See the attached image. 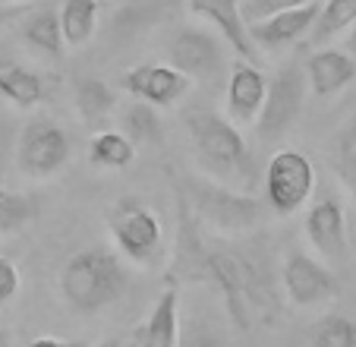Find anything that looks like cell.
Masks as SVG:
<instances>
[{"label": "cell", "instance_id": "6da1fadb", "mask_svg": "<svg viewBox=\"0 0 356 347\" xmlns=\"http://www.w3.org/2000/svg\"><path fill=\"white\" fill-rule=\"evenodd\" d=\"M170 281H205L221 291L224 307L236 328H249L252 322H275L277 294L268 265L240 247H211L180 193H177V249Z\"/></svg>", "mask_w": 356, "mask_h": 347}, {"label": "cell", "instance_id": "7a4b0ae2", "mask_svg": "<svg viewBox=\"0 0 356 347\" xmlns=\"http://www.w3.org/2000/svg\"><path fill=\"white\" fill-rule=\"evenodd\" d=\"M186 130L195 148L199 171L209 180L236 190V193H256V158L236 123H230L215 111H189Z\"/></svg>", "mask_w": 356, "mask_h": 347}, {"label": "cell", "instance_id": "3957f363", "mask_svg": "<svg viewBox=\"0 0 356 347\" xmlns=\"http://www.w3.org/2000/svg\"><path fill=\"white\" fill-rule=\"evenodd\" d=\"M129 272L120 256L104 247L79 249L60 268V294L76 313H101L104 307L117 303L127 291Z\"/></svg>", "mask_w": 356, "mask_h": 347}, {"label": "cell", "instance_id": "277c9868", "mask_svg": "<svg viewBox=\"0 0 356 347\" xmlns=\"http://www.w3.org/2000/svg\"><path fill=\"white\" fill-rule=\"evenodd\" d=\"M174 190L183 196L195 221L221 234H246L265 221V206L249 193H236L209 177H174Z\"/></svg>", "mask_w": 356, "mask_h": 347}, {"label": "cell", "instance_id": "5b68a950", "mask_svg": "<svg viewBox=\"0 0 356 347\" xmlns=\"http://www.w3.org/2000/svg\"><path fill=\"white\" fill-rule=\"evenodd\" d=\"M111 237H114L117 249L127 256L129 262L136 265H158L161 259V249H164V231H161V221L145 202L133 199H120L114 208H111Z\"/></svg>", "mask_w": 356, "mask_h": 347}, {"label": "cell", "instance_id": "8992f818", "mask_svg": "<svg viewBox=\"0 0 356 347\" xmlns=\"http://www.w3.org/2000/svg\"><path fill=\"white\" fill-rule=\"evenodd\" d=\"M306 101V70L287 63L268 79L262 111L256 117V133L265 142H277L290 133Z\"/></svg>", "mask_w": 356, "mask_h": 347}, {"label": "cell", "instance_id": "52a82bcc", "mask_svg": "<svg viewBox=\"0 0 356 347\" xmlns=\"http://www.w3.org/2000/svg\"><path fill=\"white\" fill-rule=\"evenodd\" d=\"M70 161V136L60 123L54 121H29L16 142V167L22 177L32 180H44L54 177L67 167Z\"/></svg>", "mask_w": 356, "mask_h": 347}, {"label": "cell", "instance_id": "ba28073f", "mask_svg": "<svg viewBox=\"0 0 356 347\" xmlns=\"http://www.w3.org/2000/svg\"><path fill=\"white\" fill-rule=\"evenodd\" d=\"M316 190V167L296 148H281L265 167V196L277 215H293Z\"/></svg>", "mask_w": 356, "mask_h": 347}, {"label": "cell", "instance_id": "9c48e42d", "mask_svg": "<svg viewBox=\"0 0 356 347\" xmlns=\"http://www.w3.org/2000/svg\"><path fill=\"white\" fill-rule=\"evenodd\" d=\"M281 281L284 294L293 307H318V303H328L341 294V281L334 278V272L300 249L287 253L281 265Z\"/></svg>", "mask_w": 356, "mask_h": 347}, {"label": "cell", "instance_id": "30bf717a", "mask_svg": "<svg viewBox=\"0 0 356 347\" xmlns=\"http://www.w3.org/2000/svg\"><path fill=\"white\" fill-rule=\"evenodd\" d=\"M168 61L189 82H211L224 70V47L218 45L215 35L202 32V29H183L168 45Z\"/></svg>", "mask_w": 356, "mask_h": 347}, {"label": "cell", "instance_id": "8fae6325", "mask_svg": "<svg viewBox=\"0 0 356 347\" xmlns=\"http://www.w3.org/2000/svg\"><path fill=\"white\" fill-rule=\"evenodd\" d=\"M193 82L177 73L170 63H139L123 76V88L136 101H145L152 107H170L189 92Z\"/></svg>", "mask_w": 356, "mask_h": 347}, {"label": "cell", "instance_id": "7c38bea8", "mask_svg": "<svg viewBox=\"0 0 356 347\" xmlns=\"http://www.w3.org/2000/svg\"><path fill=\"white\" fill-rule=\"evenodd\" d=\"M318 3H306V7H296V10H284V13H275L262 22H249V38L256 47H265V51H281V47L293 45L300 41L302 35L309 32L318 20Z\"/></svg>", "mask_w": 356, "mask_h": 347}, {"label": "cell", "instance_id": "4fadbf2b", "mask_svg": "<svg viewBox=\"0 0 356 347\" xmlns=\"http://www.w3.org/2000/svg\"><path fill=\"white\" fill-rule=\"evenodd\" d=\"M306 237L309 243L325 256L337 262L347 256V218L337 199H318L306 212Z\"/></svg>", "mask_w": 356, "mask_h": 347}, {"label": "cell", "instance_id": "5bb4252c", "mask_svg": "<svg viewBox=\"0 0 356 347\" xmlns=\"http://www.w3.org/2000/svg\"><path fill=\"white\" fill-rule=\"evenodd\" d=\"M265 88H268V76L256 67V63L240 61L230 70L227 82V117L230 123H256L259 111L265 101Z\"/></svg>", "mask_w": 356, "mask_h": 347}, {"label": "cell", "instance_id": "9a60e30c", "mask_svg": "<svg viewBox=\"0 0 356 347\" xmlns=\"http://www.w3.org/2000/svg\"><path fill=\"white\" fill-rule=\"evenodd\" d=\"M189 10H193L195 16H205V20L224 35V41L240 54V61L256 63L259 47L252 45L249 29L240 16V0H189Z\"/></svg>", "mask_w": 356, "mask_h": 347}, {"label": "cell", "instance_id": "2e32d148", "mask_svg": "<svg viewBox=\"0 0 356 347\" xmlns=\"http://www.w3.org/2000/svg\"><path fill=\"white\" fill-rule=\"evenodd\" d=\"M306 79H309V92L318 98H331V95L343 92L350 82L356 79V61L347 51H334V47H322L306 61Z\"/></svg>", "mask_w": 356, "mask_h": 347}, {"label": "cell", "instance_id": "e0dca14e", "mask_svg": "<svg viewBox=\"0 0 356 347\" xmlns=\"http://www.w3.org/2000/svg\"><path fill=\"white\" fill-rule=\"evenodd\" d=\"M139 347H180V291L174 284L155 300L139 332Z\"/></svg>", "mask_w": 356, "mask_h": 347}, {"label": "cell", "instance_id": "ac0fdd59", "mask_svg": "<svg viewBox=\"0 0 356 347\" xmlns=\"http://www.w3.org/2000/svg\"><path fill=\"white\" fill-rule=\"evenodd\" d=\"M120 133L133 142V148H148V146H161L164 142V127L158 117V107L145 105V101H133L120 117Z\"/></svg>", "mask_w": 356, "mask_h": 347}, {"label": "cell", "instance_id": "d6986e66", "mask_svg": "<svg viewBox=\"0 0 356 347\" xmlns=\"http://www.w3.org/2000/svg\"><path fill=\"white\" fill-rule=\"evenodd\" d=\"M328 161L334 167L337 180L356 196V114H350L347 121L337 127L328 146Z\"/></svg>", "mask_w": 356, "mask_h": 347}, {"label": "cell", "instance_id": "ffe728a7", "mask_svg": "<svg viewBox=\"0 0 356 347\" xmlns=\"http://www.w3.org/2000/svg\"><path fill=\"white\" fill-rule=\"evenodd\" d=\"M117 105V92L101 79H79L76 82V111L86 127H98L111 117Z\"/></svg>", "mask_w": 356, "mask_h": 347}, {"label": "cell", "instance_id": "44dd1931", "mask_svg": "<svg viewBox=\"0 0 356 347\" xmlns=\"http://www.w3.org/2000/svg\"><path fill=\"white\" fill-rule=\"evenodd\" d=\"M136 158V148L120 130H101L88 142V161L95 167H111V171H123Z\"/></svg>", "mask_w": 356, "mask_h": 347}, {"label": "cell", "instance_id": "7402d4cb", "mask_svg": "<svg viewBox=\"0 0 356 347\" xmlns=\"http://www.w3.org/2000/svg\"><path fill=\"white\" fill-rule=\"evenodd\" d=\"M60 32L63 45L79 47L95 35V22H98V0H63L60 7Z\"/></svg>", "mask_w": 356, "mask_h": 347}, {"label": "cell", "instance_id": "603a6c76", "mask_svg": "<svg viewBox=\"0 0 356 347\" xmlns=\"http://www.w3.org/2000/svg\"><path fill=\"white\" fill-rule=\"evenodd\" d=\"M0 95L13 101L16 107H35L44 98V82L32 70L7 63V67H0Z\"/></svg>", "mask_w": 356, "mask_h": 347}, {"label": "cell", "instance_id": "cb8c5ba5", "mask_svg": "<svg viewBox=\"0 0 356 347\" xmlns=\"http://www.w3.org/2000/svg\"><path fill=\"white\" fill-rule=\"evenodd\" d=\"M22 35H26L29 45H35L38 51L44 54H60L63 47V32H60V16L54 13V10H38V13H32L26 20V26H22Z\"/></svg>", "mask_w": 356, "mask_h": 347}, {"label": "cell", "instance_id": "d4e9b609", "mask_svg": "<svg viewBox=\"0 0 356 347\" xmlns=\"http://www.w3.org/2000/svg\"><path fill=\"white\" fill-rule=\"evenodd\" d=\"M309 347H356V322L347 316H322L306 332Z\"/></svg>", "mask_w": 356, "mask_h": 347}, {"label": "cell", "instance_id": "484cf974", "mask_svg": "<svg viewBox=\"0 0 356 347\" xmlns=\"http://www.w3.org/2000/svg\"><path fill=\"white\" fill-rule=\"evenodd\" d=\"M353 22H356V0H328V3L318 10L312 41L322 45V41L334 38L337 32H343V29L353 26Z\"/></svg>", "mask_w": 356, "mask_h": 347}, {"label": "cell", "instance_id": "4316f807", "mask_svg": "<svg viewBox=\"0 0 356 347\" xmlns=\"http://www.w3.org/2000/svg\"><path fill=\"white\" fill-rule=\"evenodd\" d=\"M35 218V202L22 193L0 187V234H13Z\"/></svg>", "mask_w": 356, "mask_h": 347}, {"label": "cell", "instance_id": "83f0119b", "mask_svg": "<svg viewBox=\"0 0 356 347\" xmlns=\"http://www.w3.org/2000/svg\"><path fill=\"white\" fill-rule=\"evenodd\" d=\"M312 0H240V16L243 22H262L275 13H284V10H296V7H306Z\"/></svg>", "mask_w": 356, "mask_h": 347}, {"label": "cell", "instance_id": "f1b7e54d", "mask_svg": "<svg viewBox=\"0 0 356 347\" xmlns=\"http://www.w3.org/2000/svg\"><path fill=\"white\" fill-rule=\"evenodd\" d=\"M16 294H19V268L13 259L0 256V307H7Z\"/></svg>", "mask_w": 356, "mask_h": 347}, {"label": "cell", "instance_id": "f546056e", "mask_svg": "<svg viewBox=\"0 0 356 347\" xmlns=\"http://www.w3.org/2000/svg\"><path fill=\"white\" fill-rule=\"evenodd\" d=\"M180 347H221V344H218L209 332H202V328H189V332L183 334Z\"/></svg>", "mask_w": 356, "mask_h": 347}, {"label": "cell", "instance_id": "4dcf8cb0", "mask_svg": "<svg viewBox=\"0 0 356 347\" xmlns=\"http://www.w3.org/2000/svg\"><path fill=\"white\" fill-rule=\"evenodd\" d=\"M26 347H86V341H67V338H51V334H44V338L29 341Z\"/></svg>", "mask_w": 356, "mask_h": 347}, {"label": "cell", "instance_id": "1f68e13d", "mask_svg": "<svg viewBox=\"0 0 356 347\" xmlns=\"http://www.w3.org/2000/svg\"><path fill=\"white\" fill-rule=\"evenodd\" d=\"M26 10H29V7H0V29L7 26V22L13 20V16H22Z\"/></svg>", "mask_w": 356, "mask_h": 347}, {"label": "cell", "instance_id": "d6a6232c", "mask_svg": "<svg viewBox=\"0 0 356 347\" xmlns=\"http://www.w3.org/2000/svg\"><path fill=\"white\" fill-rule=\"evenodd\" d=\"M35 0H0V7H29Z\"/></svg>", "mask_w": 356, "mask_h": 347}, {"label": "cell", "instance_id": "836d02e7", "mask_svg": "<svg viewBox=\"0 0 356 347\" xmlns=\"http://www.w3.org/2000/svg\"><path fill=\"white\" fill-rule=\"evenodd\" d=\"M95 347H123V344L117 338H108V341H101V344H95Z\"/></svg>", "mask_w": 356, "mask_h": 347}, {"label": "cell", "instance_id": "e575fe53", "mask_svg": "<svg viewBox=\"0 0 356 347\" xmlns=\"http://www.w3.org/2000/svg\"><path fill=\"white\" fill-rule=\"evenodd\" d=\"M350 47L356 51V22H353V35H350Z\"/></svg>", "mask_w": 356, "mask_h": 347}, {"label": "cell", "instance_id": "d590c367", "mask_svg": "<svg viewBox=\"0 0 356 347\" xmlns=\"http://www.w3.org/2000/svg\"><path fill=\"white\" fill-rule=\"evenodd\" d=\"M0 67H7V61H3V57H0Z\"/></svg>", "mask_w": 356, "mask_h": 347}, {"label": "cell", "instance_id": "8d00e7d4", "mask_svg": "<svg viewBox=\"0 0 356 347\" xmlns=\"http://www.w3.org/2000/svg\"><path fill=\"white\" fill-rule=\"evenodd\" d=\"M0 171H3V155H0Z\"/></svg>", "mask_w": 356, "mask_h": 347}]
</instances>
